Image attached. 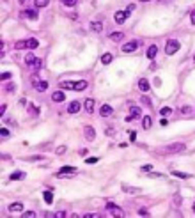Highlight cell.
<instances>
[{"label":"cell","mask_w":195,"mask_h":218,"mask_svg":"<svg viewBox=\"0 0 195 218\" xmlns=\"http://www.w3.org/2000/svg\"><path fill=\"white\" fill-rule=\"evenodd\" d=\"M0 78H2V80H9V78H11V73H2Z\"/></svg>","instance_id":"b9f144b4"},{"label":"cell","mask_w":195,"mask_h":218,"mask_svg":"<svg viewBox=\"0 0 195 218\" xmlns=\"http://www.w3.org/2000/svg\"><path fill=\"white\" fill-rule=\"evenodd\" d=\"M190 22H192V23L195 25V11H192V12H190Z\"/></svg>","instance_id":"7dc6e473"},{"label":"cell","mask_w":195,"mask_h":218,"mask_svg":"<svg viewBox=\"0 0 195 218\" xmlns=\"http://www.w3.org/2000/svg\"><path fill=\"white\" fill-rule=\"evenodd\" d=\"M128 14H130L128 11H117V12L114 14V20H115V23H119V25H121V23H124L126 20H128Z\"/></svg>","instance_id":"277c9868"},{"label":"cell","mask_w":195,"mask_h":218,"mask_svg":"<svg viewBox=\"0 0 195 218\" xmlns=\"http://www.w3.org/2000/svg\"><path fill=\"white\" fill-rule=\"evenodd\" d=\"M130 114L133 115V117H140V108H138V107H130Z\"/></svg>","instance_id":"f1b7e54d"},{"label":"cell","mask_w":195,"mask_h":218,"mask_svg":"<svg viewBox=\"0 0 195 218\" xmlns=\"http://www.w3.org/2000/svg\"><path fill=\"white\" fill-rule=\"evenodd\" d=\"M34 62H36V55H34V53H27V55H25V64H27V66H32Z\"/></svg>","instance_id":"44dd1931"},{"label":"cell","mask_w":195,"mask_h":218,"mask_svg":"<svg viewBox=\"0 0 195 218\" xmlns=\"http://www.w3.org/2000/svg\"><path fill=\"white\" fill-rule=\"evenodd\" d=\"M62 89H75V82H60Z\"/></svg>","instance_id":"4dcf8cb0"},{"label":"cell","mask_w":195,"mask_h":218,"mask_svg":"<svg viewBox=\"0 0 195 218\" xmlns=\"http://www.w3.org/2000/svg\"><path fill=\"white\" fill-rule=\"evenodd\" d=\"M64 2V6H68V7H75L76 4H78V0H62Z\"/></svg>","instance_id":"d6a6232c"},{"label":"cell","mask_w":195,"mask_h":218,"mask_svg":"<svg viewBox=\"0 0 195 218\" xmlns=\"http://www.w3.org/2000/svg\"><path fill=\"white\" fill-rule=\"evenodd\" d=\"M112 112H114V110H112V107H110V105H103V107H101V110H99L101 117H108V115H112Z\"/></svg>","instance_id":"8fae6325"},{"label":"cell","mask_w":195,"mask_h":218,"mask_svg":"<svg viewBox=\"0 0 195 218\" xmlns=\"http://www.w3.org/2000/svg\"><path fill=\"white\" fill-rule=\"evenodd\" d=\"M170 112H172V110L168 108V107H165V108H160V114H162V117H163V115H168Z\"/></svg>","instance_id":"d590c367"},{"label":"cell","mask_w":195,"mask_h":218,"mask_svg":"<svg viewBox=\"0 0 195 218\" xmlns=\"http://www.w3.org/2000/svg\"><path fill=\"white\" fill-rule=\"evenodd\" d=\"M75 172H76L75 167H62L60 169V174H75Z\"/></svg>","instance_id":"83f0119b"},{"label":"cell","mask_w":195,"mask_h":218,"mask_svg":"<svg viewBox=\"0 0 195 218\" xmlns=\"http://www.w3.org/2000/svg\"><path fill=\"white\" fill-rule=\"evenodd\" d=\"M53 216H55V218H66V211H57Z\"/></svg>","instance_id":"ab89813d"},{"label":"cell","mask_w":195,"mask_h":218,"mask_svg":"<svg viewBox=\"0 0 195 218\" xmlns=\"http://www.w3.org/2000/svg\"><path fill=\"white\" fill-rule=\"evenodd\" d=\"M94 105H96V103H94V99H92V98H87L85 101H83V108H85L89 114H92V112H94Z\"/></svg>","instance_id":"ba28073f"},{"label":"cell","mask_w":195,"mask_h":218,"mask_svg":"<svg viewBox=\"0 0 195 218\" xmlns=\"http://www.w3.org/2000/svg\"><path fill=\"white\" fill-rule=\"evenodd\" d=\"M138 2H149V0H138Z\"/></svg>","instance_id":"11a10c76"},{"label":"cell","mask_w":195,"mask_h":218,"mask_svg":"<svg viewBox=\"0 0 195 218\" xmlns=\"http://www.w3.org/2000/svg\"><path fill=\"white\" fill-rule=\"evenodd\" d=\"M156 53H158V46H156V44H151V46L147 48V52H146L147 59H154V57H156Z\"/></svg>","instance_id":"9c48e42d"},{"label":"cell","mask_w":195,"mask_h":218,"mask_svg":"<svg viewBox=\"0 0 195 218\" xmlns=\"http://www.w3.org/2000/svg\"><path fill=\"white\" fill-rule=\"evenodd\" d=\"M192 112H193V110H192V107H188V105H184V107L179 108V114H183V115H190Z\"/></svg>","instance_id":"484cf974"},{"label":"cell","mask_w":195,"mask_h":218,"mask_svg":"<svg viewBox=\"0 0 195 218\" xmlns=\"http://www.w3.org/2000/svg\"><path fill=\"white\" fill-rule=\"evenodd\" d=\"M14 89H16V87H14V83H7L6 91H7V92H14Z\"/></svg>","instance_id":"f35d334b"},{"label":"cell","mask_w":195,"mask_h":218,"mask_svg":"<svg viewBox=\"0 0 195 218\" xmlns=\"http://www.w3.org/2000/svg\"><path fill=\"white\" fill-rule=\"evenodd\" d=\"M34 216H36V213L34 211H25L23 213V218H34Z\"/></svg>","instance_id":"8d00e7d4"},{"label":"cell","mask_w":195,"mask_h":218,"mask_svg":"<svg viewBox=\"0 0 195 218\" xmlns=\"http://www.w3.org/2000/svg\"><path fill=\"white\" fill-rule=\"evenodd\" d=\"M122 190H124L126 193H138V191H140V188H137V186H128V185H122Z\"/></svg>","instance_id":"d6986e66"},{"label":"cell","mask_w":195,"mask_h":218,"mask_svg":"<svg viewBox=\"0 0 195 218\" xmlns=\"http://www.w3.org/2000/svg\"><path fill=\"white\" fill-rule=\"evenodd\" d=\"M142 103H146V105H149V107H151V99L144 96V98H142Z\"/></svg>","instance_id":"c3c4849f"},{"label":"cell","mask_w":195,"mask_h":218,"mask_svg":"<svg viewBox=\"0 0 195 218\" xmlns=\"http://www.w3.org/2000/svg\"><path fill=\"white\" fill-rule=\"evenodd\" d=\"M9 211L11 213H22L23 211V204L22 202H12L11 206H9Z\"/></svg>","instance_id":"30bf717a"},{"label":"cell","mask_w":195,"mask_h":218,"mask_svg":"<svg viewBox=\"0 0 195 218\" xmlns=\"http://www.w3.org/2000/svg\"><path fill=\"white\" fill-rule=\"evenodd\" d=\"M110 39L115 41V43H119V41L124 39V34H122V32H112V34H110Z\"/></svg>","instance_id":"e0dca14e"},{"label":"cell","mask_w":195,"mask_h":218,"mask_svg":"<svg viewBox=\"0 0 195 218\" xmlns=\"http://www.w3.org/2000/svg\"><path fill=\"white\" fill-rule=\"evenodd\" d=\"M39 46V41L38 39H27V48H30V50H34V48H38Z\"/></svg>","instance_id":"ffe728a7"},{"label":"cell","mask_w":195,"mask_h":218,"mask_svg":"<svg viewBox=\"0 0 195 218\" xmlns=\"http://www.w3.org/2000/svg\"><path fill=\"white\" fill-rule=\"evenodd\" d=\"M130 140H137V131H130Z\"/></svg>","instance_id":"f6af8a7d"},{"label":"cell","mask_w":195,"mask_h":218,"mask_svg":"<svg viewBox=\"0 0 195 218\" xmlns=\"http://www.w3.org/2000/svg\"><path fill=\"white\" fill-rule=\"evenodd\" d=\"M39 160H44L43 156H30V158H27V161H39Z\"/></svg>","instance_id":"74e56055"},{"label":"cell","mask_w":195,"mask_h":218,"mask_svg":"<svg viewBox=\"0 0 195 218\" xmlns=\"http://www.w3.org/2000/svg\"><path fill=\"white\" fill-rule=\"evenodd\" d=\"M178 50H179V43H178V41H176V39H168L167 46H165V53H167V55H174Z\"/></svg>","instance_id":"7a4b0ae2"},{"label":"cell","mask_w":195,"mask_h":218,"mask_svg":"<svg viewBox=\"0 0 195 218\" xmlns=\"http://www.w3.org/2000/svg\"><path fill=\"white\" fill-rule=\"evenodd\" d=\"M149 177H162V174H156V172H152V174H149Z\"/></svg>","instance_id":"f5cc1de1"},{"label":"cell","mask_w":195,"mask_h":218,"mask_svg":"<svg viewBox=\"0 0 195 218\" xmlns=\"http://www.w3.org/2000/svg\"><path fill=\"white\" fill-rule=\"evenodd\" d=\"M0 133H2V136H4V138L11 135V133H9V130H6V128H2V131H0Z\"/></svg>","instance_id":"ee69618b"},{"label":"cell","mask_w":195,"mask_h":218,"mask_svg":"<svg viewBox=\"0 0 195 218\" xmlns=\"http://www.w3.org/2000/svg\"><path fill=\"white\" fill-rule=\"evenodd\" d=\"M142 126H144V130H149L152 126V119L147 115V117H144V122H142Z\"/></svg>","instance_id":"4316f807"},{"label":"cell","mask_w":195,"mask_h":218,"mask_svg":"<svg viewBox=\"0 0 195 218\" xmlns=\"http://www.w3.org/2000/svg\"><path fill=\"white\" fill-rule=\"evenodd\" d=\"M14 48H16V50H23V48H27V41H18V43L14 44Z\"/></svg>","instance_id":"1f68e13d"},{"label":"cell","mask_w":195,"mask_h":218,"mask_svg":"<svg viewBox=\"0 0 195 218\" xmlns=\"http://www.w3.org/2000/svg\"><path fill=\"white\" fill-rule=\"evenodd\" d=\"M32 67H34V69H39V67H41V60H39V59H36V62L32 64Z\"/></svg>","instance_id":"60d3db41"},{"label":"cell","mask_w":195,"mask_h":218,"mask_svg":"<svg viewBox=\"0 0 195 218\" xmlns=\"http://www.w3.org/2000/svg\"><path fill=\"white\" fill-rule=\"evenodd\" d=\"M126 11H128V12H133V11H135V4H130V6H128V9H126Z\"/></svg>","instance_id":"681fc988"},{"label":"cell","mask_w":195,"mask_h":218,"mask_svg":"<svg viewBox=\"0 0 195 218\" xmlns=\"http://www.w3.org/2000/svg\"><path fill=\"white\" fill-rule=\"evenodd\" d=\"M32 83L36 85V87H38V91H41V92L48 89V83H46V82H39L38 78H36V80H32Z\"/></svg>","instance_id":"9a60e30c"},{"label":"cell","mask_w":195,"mask_h":218,"mask_svg":"<svg viewBox=\"0 0 195 218\" xmlns=\"http://www.w3.org/2000/svg\"><path fill=\"white\" fill-rule=\"evenodd\" d=\"M91 30H92V32L99 34L101 30H103V23H101V22H92L91 23Z\"/></svg>","instance_id":"2e32d148"},{"label":"cell","mask_w":195,"mask_h":218,"mask_svg":"<svg viewBox=\"0 0 195 218\" xmlns=\"http://www.w3.org/2000/svg\"><path fill=\"white\" fill-rule=\"evenodd\" d=\"M193 62H195V55H193Z\"/></svg>","instance_id":"9f6ffc18"},{"label":"cell","mask_w":195,"mask_h":218,"mask_svg":"<svg viewBox=\"0 0 195 218\" xmlns=\"http://www.w3.org/2000/svg\"><path fill=\"white\" fill-rule=\"evenodd\" d=\"M85 218H98V213H87Z\"/></svg>","instance_id":"bcb514c9"},{"label":"cell","mask_w":195,"mask_h":218,"mask_svg":"<svg viewBox=\"0 0 195 218\" xmlns=\"http://www.w3.org/2000/svg\"><path fill=\"white\" fill-rule=\"evenodd\" d=\"M64 92H62V91H55L53 94H52V99H53L55 103H60V101H64Z\"/></svg>","instance_id":"7c38bea8"},{"label":"cell","mask_w":195,"mask_h":218,"mask_svg":"<svg viewBox=\"0 0 195 218\" xmlns=\"http://www.w3.org/2000/svg\"><path fill=\"white\" fill-rule=\"evenodd\" d=\"M184 149H186V146L181 144V142H178V144H170V146H167L163 151H165V153H183Z\"/></svg>","instance_id":"3957f363"},{"label":"cell","mask_w":195,"mask_h":218,"mask_svg":"<svg viewBox=\"0 0 195 218\" xmlns=\"http://www.w3.org/2000/svg\"><path fill=\"white\" fill-rule=\"evenodd\" d=\"M137 48H138V43H137V41H130V43H126L124 46H122V52H124V53H131V52H135Z\"/></svg>","instance_id":"8992f818"},{"label":"cell","mask_w":195,"mask_h":218,"mask_svg":"<svg viewBox=\"0 0 195 218\" xmlns=\"http://www.w3.org/2000/svg\"><path fill=\"white\" fill-rule=\"evenodd\" d=\"M50 4V0H36V4L34 6L36 7H46Z\"/></svg>","instance_id":"f546056e"},{"label":"cell","mask_w":195,"mask_h":218,"mask_svg":"<svg viewBox=\"0 0 195 218\" xmlns=\"http://www.w3.org/2000/svg\"><path fill=\"white\" fill-rule=\"evenodd\" d=\"M105 207H107V211H110L115 218H122V216H124V211H122L119 206H115L114 202H107V204H105Z\"/></svg>","instance_id":"6da1fadb"},{"label":"cell","mask_w":195,"mask_h":218,"mask_svg":"<svg viewBox=\"0 0 195 218\" xmlns=\"http://www.w3.org/2000/svg\"><path fill=\"white\" fill-rule=\"evenodd\" d=\"M193 211H195V204H193Z\"/></svg>","instance_id":"6f0895ef"},{"label":"cell","mask_w":195,"mask_h":218,"mask_svg":"<svg viewBox=\"0 0 195 218\" xmlns=\"http://www.w3.org/2000/svg\"><path fill=\"white\" fill-rule=\"evenodd\" d=\"M25 172H20V170H18V172H12L11 176H9V179L11 181H22V179H25Z\"/></svg>","instance_id":"4fadbf2b"},{"label":"cell","mask_w":195,"mask_h":218,"mask_svg":"<svg viewBox=\"0 0 195 218\" xmlns=\"http://www.w3.org/2000/svg\"><path fill=\"white\" fill-rule=\"evenodd\" d=\"M25 16L30 18V20H38V11H34V9H27V11H25Z\"/></svg>","instance_id":"cb8c5ba5"},{"label":"cell","mask_w":195,"mask_h":218,"mask_svg":"<svg viewBox=\"0 0 195 218\" xmlns=\"http://www.w3.org/2000/svg\"><path fill=\"white\" fill-rule=\"evenodd\" d=\"M80 108H82L80 101H71L69 107H68V114H76V112H80Z\"/></svg>","instance_id":"52a82bcc"},{"label":"cell","mask_w":195,"mask_h":218,"mask_svg":"<svg viewBox=\"0 0 195 218\" xmlns=\"http://www.w3.org/2000/svg\"><path fill=\"white\" fill-rule=\"evenodd\" d=\"M105 135H108V136H114L115 135V130L112 128V126H108V128H105Z\"/></svg>","instance_id":"836d02e7"},{"label":"cell","mask_w":195,"mask_h":218,"mask_svg":"<svg viewBox=\"0 0 195 218\" xmlns=\"http://www.w3.org/2000/svg\"><path fill=\"white\" fill-rule=\"evenodd\" d=\"M83 135H85V138L89 142H92L96 138V130H94L92 126H85V128H83Z\"/></svg>","instance_id":"5b68a950"},{"label":"cell","mask_w":195,"mask_h":218,"mask_svg":"<svg viewBox=\"0 0 195 218\" xmlns=\"http://www.w3.org/2000/svg\"><path fill=\"white\" fill-rule=\"evenodd\" d=\"M172 176H176V177H179V179H190V177H192V174H186V172H179V170H174Z\"/></svg>","instance_id":"ac0fdd59"},{"label":"cell","mask_w":195,"mask_h":218,"mask_svg":"<svg viewBox=\"0 0 195 218\" xmlns=\"http://www.w3.org/2000/svg\"><path fill=\"white\" fill-rule=\"evenodd\" d=\"M112 59H114V57H112V53H103V55H101V62H103L105 66L110 64V62H112Z\"/></svg>","instance_id":"d4e9b609"},{"label":"cell","mask_w":195,"mask_h":218,"mask_svg":"<svg viewBox=\"0 0 195 218\" xmlns=\"http://www.w3.org/2000/svg\"><path fill=\"white\" fill-rule=\"evenodd\" d=\"M138 89H140L142 92H147L149 91V82H147L146 78H140L138 80Z\"/></svg>","instance_id":"5bb4252c"},{"label":"cell","mask_w":195,"mask_h":218,"mask_svg":"<svg viewBox=\"0 0 195 218\" xmlns=\"http://www.w3.org/2000/svg\"><path fill=\"white\" fill-rule=\"evenodd\" d=\"M66 149H68L66 146H59V147L55 149V153H57V154L60 156V154H64V153H66Z\"/></svg>","instance_id":"e575fe53"},{"label":"cell","mask_w":195,"mask_h":218,"mask_svg":"<svg viewBox=\"0 0 195 218\" xmlns=\"http://www.w3.org/2000/svg\"><path fill=\"white\" fill-rule=\"evenodd\" d=\"M83 89H87V82H85V80L75 82V91H83Z\"/></svg>","instance_id":"603a6c76"},{"label":"cell","mask_w":195,"mask_h":218,"mask_svg":"<svg viewBox=\"0 0 195 218\" xmlns=\"http://www.w3.org/2000/svg\"><path fill=\"white\" fill-rule=\"evenodd\" d=\"M151 169H152L151 165H144V167H142V170H149V172H151Z\"/></svg>","instance_id":"816d5d0a"},{"label":"cell","mask_w":195,"mask_h":218,"mask_svg":"<svg viewBox=\"0 0 195 218\" xmlns=\"http://www.w3.org/2000/svg\"><path fill=\"white\" fill-rule=\"evenodd\" d=\"M138 213H140V215H144V216H146V215H147V209H146V207H140V209H138Z\"/></svg>","instance_id":"f907efd6"},{"label":"cell","mask_w":195,"mask_h":218,"mask_svg":"<svg viewBox=\"0 0 195 218\" xmlns=\"http://www.w3.org/2000/svg\"><path fill=\"white\" fill-rule=\"evenodd\" d=\"M98 161V158H87L85 160V163H89V165H94Z\"/></svg>","instance_id":"7bdbcfd3"},{"label":"cell","mask_w":195,"mask_h":218,"mask_svg":"<svg viewBox=\"0 0 195 218\" xmlns=\"http://www.w3.org/2000/svg\"><path fill=\"white\" fill-rule=\"evenodd\" d=\"M43 197H44V201H46V204H52V202H53V193H52V191H43Z\"/></svg>","instance_id":"7402d4cb"},{"label":"cell","mask_w":195,"mask_h":218,"mask_svg":"<svg viewBox=\"0 0 195 218\" xmlns=\"http://www.w3.org/2000/svg\"><path fill=\"white\" fill-rule=\"evenodd\" d=\"M167 122H168L167 119H162V121H160V124H162V126H167Z\"/></svg>","instance_id":"db71d44e"}]
</instances>
